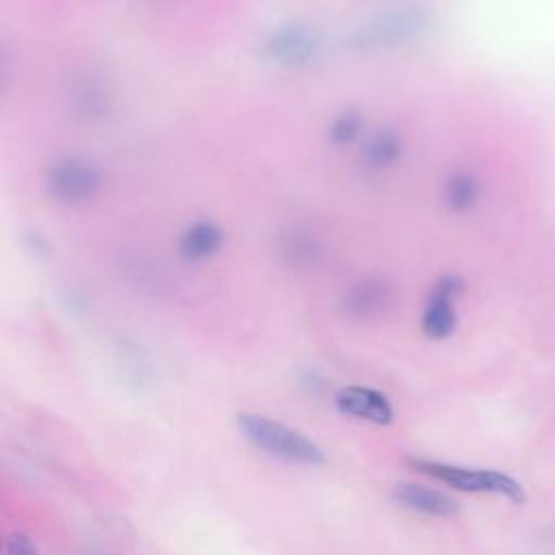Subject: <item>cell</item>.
Segmentation results:
<instances>
[{
  "instance_id": "obj_1",
  "label": "cell",
  "mask_w": 555,
  "mask_h": 555,
  "mask_svg": "<svg viewBox=\"0 0 555 555\" xmlns=\"http://www.w3.org/2000/svg\"><path fill=\"white\" fill-rule=\"evenodd\" d=\"M236 425L254 447L273 457L306 466H319L325 462V453L319 444H314L304 434L286 427L284 423H278L262 414L241 412L236 416Z\"/></svg>"
},
{
  "instance_id": "obj_2",
  "label": "cell",
  "mask_w": 555,
  "mask_h": 555,
  "mask_svg": "<svg viewBox=\"0 0 555 555\" xmlns=\"http://www.w3.org/2000/svg\"><path fill=\"white\" fill-rule=\"evenodd\" d=\"M408 464L416 473L427 475L460 492L499 494L512 503L525 501L522 486L514 477L494 468H468V466H457V464H447L436 460H421V457H410Z\"/></svg>"
},
{
  "instance_id": "obj_3",
  "label": "cell",
  "mask_w": 555,
  "mask_h": 555,
  "mask_svg": "<svg viewBox=\"0 0 555 555\" xmlns=\"http://www.w3.org/2000/svg\"><path fill=\"white\" fill-rule=\"evenodd\" d=\"M102 189L100 169L80 156H63L48 167L46 193L61 206H82Z\"/></svg>"
},
{
  "instance_id": "obj_4",
  "label": "cell",
  "mask_w": 555,
  "mask_h": 555,
  "mask_svg": "<svg viewBox=\"0 0 555 555\" xmlns=\"http://www.w3.org/2000/svg\"><path fill=\"white\" fill-rule=\"evenodd\" d=\"M460 293H462V280L455 275H447L434 286L421 319V327L425 336L434 340H442L453 334L457 325L455 297Z\"/></svg>"
},
{
  "instance_id": "obj_5",
  "label": "cell",
  "mask_w": 555,
  "mask_h": 555,
  "mask_svg": "<svg viewBox=\"0 0 555 555\" xmlns=\"http://www.w3.org/2000/svg\"><path fill=\"white\" fill-rule=\"evenodd\" d=\"M334 403L340 414L360 418V421H366L373 425H388L395 416L390 399L384 392H379L375 388H366V386L340 388L334 397Z\"/></svg>"
},
{
  "instance_id": "obj_6",
  "label": "cell",
  "mask_w": 555,
  "mask_h": 555,
  "mask_svg": "<svg viewBox=\"0 0 555 555\" xmlns=\"http://www.w3.org/2000/svg\"><path fill=\"white\" fill-rule=\"evenodd\" d=\"M319 48V37L312 28L291 24L271 33L264 41V54L278 63H301L314 56Z\"/></svg>"
},
{
  "instance_id": "obj_7",
  "label": "cell",
  "mask_w": 555,
  "mask_h": 555,
  "mask_svg": "<svg viewBox=\"0 0 555 555\" xmlns=\"http://www.w3.org/2000/svg\"><path fill=\"white\" fill-rule=\"evenodd\" d=\"M392 299L390 286L382 278H362L343 295V310L353 319H373L382 314Z\"/></svg>"
},
{
  "instance_id": "obj_8",
  "label": "cell",
  "mask_w": 555,
  "mask_h": 555,
  "mask_svg": "<svg viewBox=\"0 0 555 555\" xmlns=\"http://www.w3.org/2000/svg\"><path fill=\"white\" fill-rule=\"evenodd\" d=\"M403 156V137L397 128H377L360 147V165L364 171L379 173L392 169Z\"/></svg>"
},
{
  "instance_id": "obj_9",
  "label": "cell",
  "mask_w": 555,
  "mask_h": 555,
  "mask_svg": "<svg viewBox=\"0 0 555 555\" xmlns=\"http://www.w3.org/2000/svg\"><path fill=\"white\" fill-rule=\"evenodd\" d=\"M392 501L427 516H453L460 512L457 501L451 499L449 494L410 481L397 483L392 488Z\"/></svg>"
},
{
  "instance_id": "obj_10",
  "label": "cell",
  "mask_w": 555,
  "mask_h": 555,
  "mask_svg": "<svg viewBox=\"0 0 555 555\" xmlns=\"http://www.w3.org/2000/svg\"><path fill=\"white\" fill-rule=\"evenodd\" d=\"M421 26V20L414 11H392L362 28L360 41L364 46H397L412 37Z\"/></svg>"
},
{
  "instance_id": "obj_11",
  "label": "cell",
  "mask_w": 555,
  "mask_h": 555,
  "mask_svg": "<svg viewBox=\"0 0 555 555\" xmlns=\"http://www.w3.org/2000/svg\"><path fill=\"white\" fill-rule=\"evenodd\" d=\"M223 245V232L221 228L210 221V219H197L193 223H189L178 241L180 254L186 260H208L212 258Z\"/></svg>"
},
{
  "instance_id": "obj_12",
  "label": "cell",
  "mask_w": 555,
  "mask_h": 555,
  "mask_svg": "<svg viewBox=\"0 0 555 555\" xmlns=\"http://www.w3.org/2000/svg\"><path fill=\"white\" fill-rule=\"evenodd\" d=\"M479 193H481V184H479L477 176L468 169H457V171L449 173L444 180V186H442L444 204L455 212L470 210L477 204Z\"/></svg>"
},
{
  "instance_id": "obj_13",
  "label": "cell",
  "mask_w": 555,
  "mask_h": 555,
  "mask_svg": "<svg viewBox=\"0 0 555 555\" xmlns=\"http://www.w3.org/2000/svg\"><path fill=\"white\" fill-rule=\"evenodd\" d=\"M362 132H364V117L353 108H345L332 117L327 126V141L334 147L343 150L353 145L362 137Z\"/></svg>"
},
{
  "instance_id": "obj_14",
  "label": "cell",
  "mask_w": 555,
  "mask_h": 555,
  "mask_svg": "<svg viewBox=\"0 0 555 555\" xmlns=\"http://www.w3.org/2000/svg\"><path fill=\"white\" fill-rule=\"evenodd\" d=\"M2 555H39V548L26 531H11L4 540Z\"/></svg>"
}]
</instances>
